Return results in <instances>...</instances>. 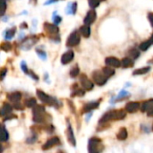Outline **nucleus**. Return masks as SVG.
<instances>
[{
  "label": "nucleus",
  "mask_w": 153,
  "mask_h": 153,
  "mask_svg": "<svg viewBox=\"0 0 153 153\" xmlns=\"http://www.w3.org/2000/svg\"><path fill=\"white\" fill-rule=\"evenodd\" d=\"M126 116V111L124 109H112L106 112L100 119V125L103 126L109 121H119L123 120Z\"/></svg>",
  "instance_id": "f257e3e1"
},
{
  "label": "nucleus",
  "mask_w": 153,
  "mask_h": 153,
  "mask_svg": "<svg viewBox=\"0 0 153 153\" xmlns=\"http://www.w3.org/2000/svg\"><path fill=\"white\" fill-rule=\"evenodd\" d=\"M32 114L33 122L37 124H43L48 117V115L47 114L46 108L43 105H37L35 108H33Z\"/></svg>",
  "instance_id": "f03ea898"
},
{
  "label": "nucleus",
  "mask_w": 153,
  "mask_h": 153,
  "mask_svg": "<svg viewBox=\"0 0 153 153\" xmlns=\"http://www.w3.org/2000/svg\"><path fill=\"white\" fill-rule=\"evenodd\" d=\"M37 96L40 100L41 102H43V103H45L48 106L55 107L56 108H59V101L56 98L48 95L47 93L44 92V91H42L40 89H37Z\"/></svg>",
  "instance_id": "7ed1b4c3"
},
{
  "label": "nucleus",
  "mask_w": 153,
  "mask_h": 153,
  "mask_svg": "<svg viewBox=\"0 0 153 153\" xmlns=\"http://www.w3.org/2000/svg\"><path fill=\"white\" fill-rule=\"evenodd\" d=\"M100 143L101 140L98 137H92L89 141L88 150L89 153H100Z\"/></svg>",
  "instance_id": "20e7f679"
},
{
  "label": "nucleus",
  "mask_w": 153,
  "mask_h": 153,
  "mask_svg": "<svg viewBox=\"0 0 153 153\" xmlns=\"http://www.w3.org/2000/svg\"><path fill=\"white\" fill-rule=\"evenodd\" d=\"M92 79L93 82L98 84L99 86H103L107 83L108 78L104 74V73L102 72V70H96L92 73Z\"/></svg>",
  "instance_id": "39448f33"
},
{
  "label": "nucleus",
  "mask_w": 153,
  "mask_h": 153,
  "mask_svg": "<svg viewBox=\"0 0 153 153\" xmlns=\"http://www.w3.org/2000/svg\"><path fill=\"white\" fill-rule=\"evenodd\" d=\"M39 41V37L32 35V36H30L26 39H24L22 43H21V48L22 50H29L32 48L37 42Z\"/></svg>",
  "instance_id": "423d86ee"
},
{
  "label": "nucleus",
  "mask_w": 153,
  "mask_h": 153,
  "mask_svg": "<svg viewBox=\"0 0 153 153\" xmlns=\"http://www.w3.org/2000/svg\"><path fill=\"white\" fill-rule=\"evenodd\" d=\"M80 34L81 33L78 32V30H74V32H73L66 40V46L69 48L77 46L81 41V35Z\"/></svg>",
  "instance_id": "0eeeda50"
},
{
  "label": "nucleus",
  "mask_w": 153,
  "mask_h": 153,
  "mask_svg": "<svg viewBox=\"0 0 153 153\" xmlns=\"http://www.w3.org/2000/svg\"><path fill=\"white\" fill-rule=\"evenodd\" d=\"M141 112L147 113L148 116L153 117V99L144 101L141 107Z\"/></svg>",
  "instance_id": "6e6552de"
},
{
  "label": "nucleus",
  "mask_w": 153,
  "mask_h": 153,
  "mask_svg": "<svg viewBox=\"0 0 153 153\" xmlns=\"http://www.w3.org/2000/svg\"><path fill=\"white\" fill-rule=\"evenodd\" d=\"M80 82L84 90H91L94 87V83L91 82L85 74L80 75Z\"/></svg>",
  "instance_id": "1a4fd4ad"
},
{
  "label": "nucleus",
  "mask_w": 153,
  "mask_h": 153,
  "mask_svg": "<svg viewBox=\"0 0 153 153\" xmlns=\"http://www.w3.org/2000/svg\"><path fill=\"white\" fill-rule=\"evenodd\" d=\"M44 29L46 30V32L49 36H55L58 37V32H59V29L56 24H51L48 22H46L44 24Z\"/></svg>",
  "instance_id": "9d476101"
},
{
  "label": "nucleus",
  "mask_w": 153,
  "mask_h": 153,
  "mask_svg": "<svg viewBox=\"0 0 153 153\" xmlns=\"http://www.w3.org/2000/svg\"><path fill=\"white\" fill-rule=\"evenodd\" d=\"M60 144V139L58 137H52V138H49L43 145H42V149L43 150H48L51 148H53L54 146L56 145H58Z\"/></svg>",
  "instance_id": "9b49d317"
},
{
  "label": "nucleus",
  "mask_w": 153,
  "mask_h": 153,
  "mask_svg": "<svg viewBox=\"0 0 153 153\" xmlns=\"http://www.w3.org/2000/svg\"><path fill=\"white\" fill-rule=\"evenodd\" d=\"M8 100L12 103H14V106L18 105L21 103V99H22V93L19 91H14V92L8 93L6 95Z\"/></svg>",
  "instance_id": "f8f14e48"
},
{
  "label": "nucleus",
  "mask_w": 153,
  "mask_h": 153,
  "mask_svg": "<svg viewBox=\"0 0 153 153\" xmlns=\"http://www.w3.org/2000/svg\"><path fill=\"white\" fill-rule=\"evenodd\" d=\"M100 103V100H95V101H91V102H88L87 104H85L82 108V113H88L91 110H94L96 108H99Z\"/></svg>",
  "instance_id": "ddd939ff"
},
{
  "label": "nucleus",
  "mask_w": 153,
  "mask_h": 153,
  "mask_svg": "<svg viewBox=\"0 0 153 153\" xmlns=\"http://www.w3.org/2000/svg\"><path fill=\"white\" fill-rule=\"evenodd\" d=\"M105 63L108 66H110V67H115V68H117V67H120L121 66V61L115 57V56H108L105 59Z\"/></svg>",
  "instance_id": "4468645a"
},
{
  "label": "nucleus",
  "mask_w": 153,
  "mask_h": 153,
  "mask_svg": "<svg viewBox=\"0 0 153 153\" xmlns=\"http://www.w3.org/2000/svg\"><path fill=\"white\" fill-rule=\"evenodd\" d=\"M74 57V53L73 50H68L66 53H64L61 56V63L63 65H67L70 62H72Z\"/></svg>",
  "instance_id": "2eb2a0df"
},
{
  "label": "nucleus",
  "mask_w": 153,
  "mask_h": 153,
  "mask_svg": "<svg viewBox=\"0 0 153 153\" xmlns=\"http://www.w3.org/2000/svg\"><path fill=\"white\" fill-rule=\"evenodd\" d=\"M97 19V14L95 12V10H90L87 13L85 18H84V24L86 25H90L92 24Z\"/></svg>",
  "instance_id": "dca6fc26"
},
{
  "label": "nucleus",
  "mask_w": 153,
  "mask_h": 153,
  "mask_svg": "<svg viewBox=\"0 0 153 153\" xmlns=\"http://www.w3.org/2000/svg\"><path fill=\"white\" fill-rule=\"evenodd\" d=\"M140 107H141V105H140L139 102H137V101H130V102H128L126 105L125 109L128 113H135V112H137L139 110Z\"/></svg>",
  "instance_id": "f3484780"
},
{
  "label": "nucleus",
  "mask_w": 153,
  "mask_h": 153,
  "mask_svg": "<svg viewBox=\"0 0 153 153\" xmlns=\"http://www.w3.org/2000/svg\"><path fill=\"white\" fill-rule=\"evenodd\" d=\"M66 135H67V139H68L69 142H70L74 147H75V146H76V140H75L74 134V131H73L72 126L70 125V123H69V121H68V120H67V130H66Z\"/></svg>",
  "instance_id": "a211bd4d"
},
{
  "label": "nucleus",
  "mask_w": 153,
  "mask_h": 153,
  "mask_svg": "<svg viewBox=\"0 0 153 153\" xmlns=\"http://www.w3.org/2000/svg\"><path fill=\"white\" fill-rule=\"evenodd\" d=\"M71 89H72V92H71V97H82L83 95H84V89H81L79 86H78V84L77 83H75V84H74L72 87H71Z\"/></svg>",
  "instance_id": "6ab92c4d"
},
{
  "label": "nucleus",
  "mask_w": 153,
  "mask_h": 153,
  "mask_svg": "<svg viewBox=\"0 0 153 153\" xmlns=\"http://www.w3.org/2000/svg\"><path fill=\"white\" fill-rule=\"evenodd\" d=\"M128 136V133H127V129L126 127H122L119 129L117 134H116V138L119 141H125L127 139Z\"/></svg>",
  "instance_id": "aec40b11"
},
{
  "label": "nucleus",
  "mask_w": 153,
  "mask_h": 153,
  "mask_svg": "<svg viewBox=\"0 0 153 153\" xmlns=\"http://www.w3.org/2000/svg\"><path fill=\"white\" fill-rule=\"evenodd\" d=\"M13 111V107L9 103H4L1 108V115L4 117L9 114H11Z\"/></svg>",
  "instance_id": "412c9836"
},
{
  "label": "nucleus",
  "mask_w": 153,
  "mask_h": 153,
  "mask_svg": "<svg viewBox=\"0 0 153 153\" xmlns=\"http://www.w3.org/2000/svg\"><path fill=\"white\" fill-rule=\"evenodd\" d=\"M134 65V60L130 57H125L122 59L121 61V66L122 67H124V68H129V67H133Z\"/></svg>",
  "instance_id": "4be33fe9"
},
{
  "label": "nucleus",
  "mask_w": 153,
  "mask_h": 153,
  "mask_svg": "<svg viewBox=\"0 0 153 153\" xmlns=\"http://www.w3.org/2000/svg\"><path fill=\"white\" fill-rule=\"evenodd\" d=\"M80 33L83 37L89 38V35H90V28H89V25H86V24H84L83 26H82L80 28Z\"/></svg>",
  "instance_id": "5701e85b"
},
{
  "label": "nucleus",
  "mask_w": 153,
  "mask_h": 153,
  "mask_svg": "<svg viewBox=\"0 0 153 153\" xmlns=\"http://www.w3.org/2000/svg\"><path fill=\"white\" fill-rule=\"evenodd\" d=\"M77 10V3L74 2V3H69L67 7H66V13L67 14H75Z\"/></svg>",
  "instance_id": "b1692460"
},
{
  "label": "nucleus",
  "mask_w": 153,
  "mask_h": 153,
  "mask_svg": "<svg viewBox=\"0 0 153 153\" xmlns=\"http://www.w3.org/2000/svg\"><path fill=\"white\" fill-rule=\"evenodd\" d=\"M16 32V28L15 27H13L11 29H8L7 30H6V32H5V38L6 40H12Z\"/></svg>",
  "instance_id": "393cba45"
},
{
  "label": "nucleus",
  "mask_w": 153,
  "mask_h": 153,
  "mask_svg": "<svg viewBox=\"0 0 153 153\" xmlns=\"http://www.w3.org/2000/svg\"><path fill=\"white\" fill-rule=\"evenodd\" d=\"M149 71H150V67L149 66H145V67H141V68L136 69L135 71H134L133 74L134 75H142V74H146Z\"/></svg>",
  "instance_id": "a878e982"
},
{
  "label": "nucleus",
  "mask_w": 153,
  "mask_h": 153,
  "mask_svg": "<svg viewBox=\"0 0 153 153\" xmlns=\"http://www.w3.org/2000/svg\"><path fill=\"white\" fill-rule=\"evenodd\" d=\"M140 56V51L136 48H132L128 51V57L132 58L133 60L137 59Z\"/></svg>",
  "instance_id": "bb28decb"
},
{
  "label": "nucleus",
  "mask_w": 153,
  "mask_h": 153,
  "mask_svg": "<svg viewBox=\"0 0 153 153\" xmlns=\"http://www.w3.org/2000/svg\"><path fill=\"white\" fill-rule=\"evenodd\" d=\"M37 100L34 99V98H30L29 100H25V106L27 108H35L37 106Z\"/></svg>",
  "instance_id": "cd10ccee"
},
{
  "label": "nucleus",
  "mask_w": 153,
  "mask_h": 153,
  "mask_svg": "<svg viewBox=\"0 0 153 153\" xmlns=\"http://www.w3.org/2000/svg\"><path fill=\"white\" fill-rule=\"evenodd\" d=\"M102 72L104 73V74L108 77L110 78L111 76H113L115 74V70L113 68H111L110 66H106L102 69Z\"/></svg>",
  "instance_id": "c85d7f7f"
},
{
  "label": "nucleus",
  "mask_w": 153,
  "mask_h": 153,
  "mask_svg": "<svg viewBox=\"0 0 153 153\" xmlns=\"http://www.w3.org/2000/svg\"><path fill=\"white\" fill-rule=\"evenodd\" d=\"M9 139V134H8V132L7 130L6 129L5 126L3 125L2 126V131H1V141H7Z\"/></svg>",
  "instance_id": "c756f323"
},
{
  "label": "nucleus",
  "mask_w": 153,
  "mask_h": 153,
  "mask_svg": "<svg viewBox=\"0 0 153 153\" xmlns=\"http://www.w3.org/2000/svg\"><path fill=\"white\" fill-rule=\"evenodd\" d=\"M151 41L149 40H146V41H143V42H141V44H140V46H139V48L141 50V51H146V50H148L149 49V48L151 46Z\"/></svg>",
  "instance_id": "7c9ffc66"
},
{
  "label": "nucleus",
  "mask_w": 153,
  "mask_h": 153,
  "mask_svg": "<svg viewBox=\"0 0 153 153\" xmlns=\"http://www.w3.org/2000/svg\"><path fill=\"white\" fill-rule=\"evenodd\" d=\"M79 74H80V68H79L78 66H74L71 69V71H70V76H71L72 78H75V77H77Z\"/></svg>",
  "instance_id": "2f4dec72"
},
{
  "label": "nucleus",
  "mask_w": 153,
  "mask_h": 153,
  "mask_svg": "<svg viewBox=\"0 0 153 153\" xmlns=\"http://www.w3.org/2000/svg\"><path fill=\"white\" fill-rule=\"evenodd\" d=\"M37 139H38V135H37V134L32 133V135H30V137H28V138H27L26 142H27V143H29V144H32V143H34V142H36V141H37Z\"/></svg>",
  "instance_id": "473e14b6"
},
{
  "label": "nucleus",
  "mask_w": 153,
  "mask_h": 153,
  "mask_svg": "<svg viewBox=\"0 0 153 153\" xmlns=\"http://www.w3.org/2000/svg\"><path fill=\"white\" fill-rule=\"evenodd\" d=\"M36 53L38 54L39 57L42 60H46L47 59V54L46 52L43 50V49H40V48H36Z\"/></svg>",
  "instance_id": "72a5a7b5"
},
{
  "label": "nucleus",
  "mask_w": 153,
  "mask_h": 153,
  "mask_svg": "<svg viewBox=\"0 0 153 153\" xmlns=\"http://www.w3.org/2000/svg\"><path fill=\"white\" fill-rule=\"evenodd\" d=\"M1 49H2L3 51H6V52L10 51V50L12 49V45H11V43H10V42H4V43H2V44H1Z\"/></svg>",
  "instance_id": "f704fd0d"
},
{
  "label": "nucleus",
  "mask_w": 153,
  "mask_h": 153,
  "mask_svg": "<svg viewBox=\"0 0 153 153\" xmlns=\"http://www.w3.org/2000/svg\"><path fill=\"white\" fill-rule=\"evenodd\" d=\"M128 95H129V93L127 92V91H126V90H122L121 92L119 93V95L117 96V100H124V99H126V97H128Z\"/></svg>",
  "instance_id": "c9c22d12"
},
{
  "label": "nucleus",
  "mask_w": 153,
  "mask_h": 153,
  "mask_svg": "<svg viewBox=\"0 0 153 153\" xmlns=\"http://www.w3.org/2000/svg\"><path fill=\"white\" fill-rule=\"evenodd\" d=\"M100 0H89V6L91 8H95L100 5Z\"/></svg>",
  "instance_id": "e433bc0d"
},
{
  "label": "nucleus",
  "mask_w": 153,
  "mask_h": 153,
  "mask_svg": "<svg viewBox=\"0 0 153 153\" xmlns=\"http://www.w3.org/2000/svg\"><path fill=\"white\" fill-rule=\"evenodd\" d=\"M21 69H22V71L24 73V74H28V73H29V69H28V67H27V65H26V63L24 62V61H22V62L21 63Z\"/></svg>",
  "instance_id": "4c0bfd02"
},
{
  "label": "nucleus",
  "mask_w": 153,
  "mask_h": 153,
  "mask_svg": "<svg viewBox=\"0 0 153 153\" xmlns=\"http://www.w3.org/2000/svg\"><path fill=\"white\" fill-rule=\"evenodd\" d=\"M53 20H54V23H55L56 25H58V24L61 22V21H62V18H61L59 15L55 16V14H54V16H53Z\"/></svg>",
  "instance_id": "58836bf2"
},
{
  "label": "nucleus",
  "mask_w": 153,
  "mask_h": 153,
  "mask_svg": "<svg viewBox=\"0 0 153 153\" xmlns=\"http://www.w3.org/2000/svg\"><path fill=\"white\" fill-rule=\"evenodd\" d=\"M28 75L29 76H30V77H32L33 80H35V81H39V77H38V75H36L32 71H29V73H28Z\"/></svg>",
  "instance_id": "ea45409f"
},
{
  "label": "nucleus",
  "mask_w": 153,
  "mask_h": 153,
  "mask_svg": "<svg viewBox=\"0 0 153 153\" xmlns=\"http://www.w3.org/2000/svg\"><path fill=\"white\" fill-rule=\"evenodd\" d=\"M6 9V0H2V9H1V15L5 14Z\"/></svg>",
  "instance_id": "a19ab883"
},
{
  "label": "nucleus",
  "mask_w": 153,
  "mask_h": 153,
  "mask_svg": "<svg viewBox=\"0 0 153 153\" xmlns=\"http://www.w3.org/2000/svg\"><path fill=\"white\" fill-rule=\"evenodd\" d=\"M17 116L15 115H13V114H9V115H6V116H4V118H3V120L4 121H6V120H10V119H14V118H16Z\"/></svg>",
  "instance_id": "79ce46f5"
},
{
  "label": "nucleus",
  "mask_w": 153,
  "mask_h": 153,
  "mask_svg": "<svg viewBox=\"0 0 153 153\" xmlns=\"http://www.w3.org/2000/svg\"><path fill=\"white\" fill-rule=\"evenodd\" d=\"M6 74H7V69L6 68H3L1 70V80H4V78H5Z\"/></svg>",
  "instance_id": "37998d69"
},
{
  "label": "nucleus",
  "mask_w": 153,
  "mask_h": 153,
  "mask_svg": "<svg viewBox=\"0 0 153 153\" xmlns=\"http://www.w3.org/2000/svg\"><path fill=\"white\" fill-rule=\"evenodd\" d=\"M148 18H149V21L151 26L153 27V13H149L148 14Z\"/></svg>",
  "instance_id": "c03bdc74"
},
{
  "label": "nucleus",
  "mask_w": 153,
  "mask_h": 153,
  "mask_svg": "<svg viewBox=\"0 0 153 153\" xmlns=\"http://www.w3.org/2000/svg\"><path fill=\"white\" fill-rule=\"evenodd\" d=\"M60 1V0H48L47 2H45V6H48V5H50V4H54V3H56Z\"/></svg>",
  "instance_id": "a18cd8bd"
},
{
  "label": "nucleus",
  "mask_w": 153,
  "mask_h": 153,
  "mask_svg": "<svg viewBox=\"0 0 153 153\" xmlns=\"http://www.w3.org/2000/svg\"><path fill=\"white\" fill-rule=\"evenodd\" d=\"M149 40L151 41V43L153 44V34H152V36L150 37V39H149Z\"/></svg>",
  "instance_id": "49530a36"
},
{
  "label": "nucleus",
  "mask_w": 153,
  "mask_h": 153,
  "mask_svg": "<svg viewBox=\"0 0 153 153\" xmlns=\"http://www.w3.org/2000/svg\"><path fill=\"white\" fill-rule=\"evenodd\" d=\"M29 1H30V2H32V0H29ZM34 2H35V3H37V0H34Z\"/></svg>",
  "instance_id": "de8ad7c7"
},
{
  "label": "nucleus",
  "mask_w": 153,
  "mask_h": 153,
  "mask_svg": "<svg viewBox=\"0 0 153 153\" xmlns=\"http://www.w3.org/2000/svg\"><path fill=\"white\" fill-rule=\"evenodd\" d=\"M151 130L153 131V124H152V126H151Z\"/></svg>",
  "instance_id": "09e8293b"
},
{
  "label": "nucleus",
  "mask_w": 153,
  "mask_h": 153,
  "mask_svg": "<svg viewBox=\"0 0 153 153\" xmlns=\"http://www.w3.org/2000/svg\"><path fill=\"white\" fill-rule=\"evenodd\" d=\"M100 2H103V1H105V0H100Z\"/></svg>",
  "instance_id": "8fccbe9b"
}]
</instances>
